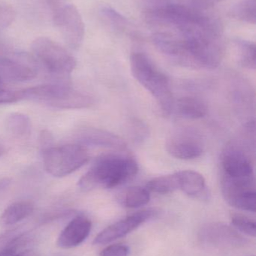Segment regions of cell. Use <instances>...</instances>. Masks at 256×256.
Instances as JSON below:
<instances>
[{"label": "cell", "instance_id": "1", "mask_svg": "<svg viewBox=\"0 0 256 256\" xmlns=\"http://www.w3.org/2000/svg\"><path fill=\"white\" fill-rule=\"evenodd\" d=\"M138 171V164L131 156L116 154L103 155L80 179L78 186L84 191L99 188L111 189L133 178Z\"/></svg>", "mask_w": 256, "mask_h": 256}, {"label": "cell", "instance_id": "2", "mask_svg": "<svg viewBox=\"0 0 256 256\" xmlns=\"http://www.w3.org/2000/svg\"><path fill=\"white\" fill-rule=\"evenodd\" d=\"M131 70L137 81L153 96L165 115L174 108V98L168 78L142 52L131 56Z\"/></svg>", "mask_w": 256, "mask_h": 256}, {"label": "cell", "instance_id": "3", "mask_svg": "<svg viewBox=\"0 0 256 256\" xmlns=\"http://www.w3.org/2000/svg\"><path fill=\"white\" fill-rule=\"evenodd\" d=\"M22 100H31L59 109H81L93 104L90 96L65 84H48L21 90Z\"/></svg>", "mask_w": 256, "mask_h": 256}, {"label": "cell", "instance_id": "4", "mask_svg": "<svg viewBox=\"0 0 256 256\" xmlns=\"http://www.w3.org/2000/svg\"><path fill=\"white\" fill-rule=\"evenodd\" d=\"M42 152L45 170L54 177L69 176L89 160L88 152L81 144L52 146Z\"/></svg>", "mask_w": 256, "mask_h": 256}, {"label": "cell", "instance_id": "5", "mask_svg": "<svg viewBox=\"0 0 256 256\" xmlns=\"http://www.w3.org/2000/svg\"><path fill=\"white\" fill-rule=\"evenodd\" d=\"M32 50L38 63L52 74L66 76L76 68L75 57L61 45L48 38H36L32 44Z\"/></svg>", "mask_w": 256, "mask_h": 256}, {"label": "cell", "instance_id": "6", "mask_svg": "<svg viewBox=\"0 0 256 256\" xmlns=\"http://www.w3.org/2000/svg\"><path fill=\"white\" fill-rule=\"evenodd\" d=\"M221 190L225 201L231 207L255 212L256 191L255 177L235 178L222 176Z\"/></svg>", "mask_w": 256, "mask_h": 256}, {"label": "cell", "instance_id": "7", "mask_svg": "<svg viewBox=\"0 0 256 256\" xmlns=\"http://www.w3.org/2000/svg\"><path fill=\"white\" fill-rule=\"evenodd\" d=\"M52 19L66 44L71 49H78L85 34V26L78 9L74 4H65L52 15Z\"/></svg>", "mask_w": 256, "mask_h": 256}, {"label": "cell", "instance_id": "8", "mask_svg": "<svg viewBox=\"0 0 256 256\" xmlns=\"http://www.w3.org/2000/svg\"><path fill=\"white\" fill-rule=\"evenodd\" d=\"M165 147L173 158L188 160L199 158L204 152V144L202 137L195 130L181 128L168 137Z\"/></svg>", "mask_w": 256, "mask_h": 256}, {"label": "cell", "instance_id": "9", "mask_svg": "<svg viewBox=\"0 0 256 256\" xmlns=\"http://www.w3.org/2000/svg\"><path fill=\"white\" fill-rule=\"evenodd\" d=\"M35 57L18 54L14 56L9 55L0 58V78L2 81L25 82L37 76Z\"/></svg>", "mask_w": 256, "mask_h": 256}, {"label": "cell", "instance_id": "10", "mask_svg": "<svg viewBox=\"0 0 256 256\" xmlns=\"http://www.w3.org/2000/svg\"><path fill=\"white\" fill-rule=\"evenodd\" d=\"M222 176L227 177L248 178L254 176L253 164L243 146L231 142L224 149L221 158Z\"/></svg>", "mask_w": 256, "mask_h": 256}, {"label": "cell", "instance_id": "11", "mask_svg": "<svg viewBox=\"0 0 256 256\" xmlns=\"http://www.w3.org/2000/svg\"><path fill=\"white\" fill-rule=\"evenodd\" d=\"M156 213V210L153 209L139 210L125 219L106 227L95 238L93 244H108L117 239L125 237L136 230L141 224L153 218Z\"/></svg>", "mask_w": 256, "mask_h": 256}, {"label": "cell", "instance_id": "12", "mask_svg": "<svg viewBox=\"0 0 256 256\" xmlns=\"http://www.w3.org/2000/svg\"><path fill=\"white\" fill-rule=\"evenodd\" d=\"M199 239L209 246L217 248H238L245 240L234 228L222 224H207L199 232Z\"/></svg>", "mask_w": 256, "mask_h": 256}, {"label": "cell", "instance_id": "13", "mask_svg": "<svg viewBox=\"0 0 256 256\" xmlns=\"http://www.w3.org/2000/svg\"><path fill=\"white\" fill-rule=\"evenodd\" d=\"M91 230L92 222L88 218L76 216L60 233L57 239V246L62 249L76 248L88 238Z\"/></svg>", "mask_w": 256, "mask_h": 256}, {"label": "cell", "instance_id": "14", "mask_svg": "<svg viewBox=\"0 0 256 256\" xmlns=\"http://www.w3.org/2000/svg\"><path fill=\"white\" fill-rule=\"evenodd\" d=\"M77 138L84 146L115 149H123L126 146L123 138L98 128L81 130L77 134Z\"/></svg>", "mask_w": 256, "mask_h": 256}, {"label": "cell", "instance_id": "15", "mask_svg": "<svg viewBox=\"0 0 256 256\" xmlns=\"http://www.w3.org/2000/svg\"><path fill=\"white\" fill-rule=\"evenodd\" d=\"M178 179L179 189L193 198H201L207 194L206 182L202 174L192 170L176 172Z\"/></svg>", "mask_w": 256, "mask_h": 256}, {"label": "cell", "instance_id": "16", "mask_svg": "<svg viewBox=\"0 0 256 256\" xmlns=\"http://www.w3.org/2000/svg\"><path fill=\"white\" fill-rule=\"evenodd\" d=\"M176 106L180 116L190 120L203 118L207 112L205 104L195 97L181 98L177 100Z\"/></svg>", "mask_w": 256, "mask_h": 256}, {"label": "cell", "instance_id": "17", "mask_svg": "<svg viewBox=\"0 0 256 256\" xmlns=\"http://www.w3.org/2000/svg\"><path fill=\"white\" fill-rule=\"evenodd\" d=\"M35 206L31 201L17 202L9 206L2 214L3 224L14 225L33 214Z\"/></svg>", "mask_w": 256, "mask_h": 256}, {"label": "cell", "instance_id": "18", "mask_svg": "<svg viewBox=\"0 0 256 256\" xmlns=\"http://www.w3.org/2000/svg\"><path fill=\"white\" fill-rule=\"evenodd\" d=\"M119 200L124 207L138 208L150 202V194L147 188L131 186L120 194Z\"/></svg>", "mask_w": 256, "mask_h": 256}, {"label": "cell", "instance_id": "19", "mask_svg": "<svg viewBox=\"0 0 256 256\" xmlns=\"http://www.w3.org/2000/svg\"><path fill=\"white\" fill-rule=\"evenodd\" d=\"M5 124L7 130L18 138L30 135L31 131V122L24 114H12L8 116Z\"/></svg>", "mask_w": 256, "mask_h": 256}, {"label": "cell", "instance_id": "20", "mask_svg": "<svg viewBox=\"0 0 256 256\" xmlns=\"http://www.w3.org/2000/svg\"><path fill=\"white\" fill-rule=\"evenodd\" d=\"M147 190L149 192L159 194H168L179 189L178 179L177 174L159 176L152 179L147 183Z\"/></svg>", "mask_w": 256, "mask_h": 256}, {"label": "cell", "instance_id": "21", "mask_svg": "<svg viewBox=\"0 0 256 256\" xmlns=\"http://www.w3.org/2000/svg\"><path fill=\"white\" fill-rule=\"evenodd\" d=\"M236 46L240 66L248 69H255V44L248 40H237Z\"/></svg>", "mask_w": 256, "mask_h": 256}, {"label": "cell", "instance_id": "22", "mask_svg": "<svg viewBox=\"0 0 256 256\" xmlns=\"http://www.w3.org/2000/svg\"><path fill=\"white\" fill-rule=\"evenodd\" d=\"M232 16L238 20L248 24H255V0H242L232 9Z\"/></svg>", "mask_w": 256, "mask_h": 256}, {"label": "cell", "instance_id": "23", "mask_svg": "<svg viewBox=\"0 0 256 256\" xmlns=\"http://www.w3.org/2000/svg\"><path fill=\"white\" fill-rule=\"evenodd\" d=\"M231 224L240 232L250 237H255V222L250 218L244 215L236 214L231 216Z\"/></svg>", "mask_w": 256, "mask_h": 256}, {"label": "cell", "instance_id": "24", "mask_svg": "<svg viewBox=\"0 0 256 256\" xmlns=\"http://www.w3.org/2000/svg\"><path fill=\"white\" fill-rule=\"evenodd\" d=\"M15 18V12L12 6L0 1V30L8 28Z\"/></svg>", "mask_w": 256, "mask_h": 256}, {"label": "cell", "instance_id": "25", "mask_svg": "<svg viewBox=\"0 0 256 256\" xmlns=\"http://www.w3.org/2000/svg\"><path fill=\"white\" fill-rule=\"evenodd\" d=\"M102 14L108 20L111 24L117 28H124L126 26L127 21L119 14L117 10H114L111 8L105 7L102 10Z\"/></svg>", "mask_w": 256, "mask_h": 256}, {"label": "cell", "instance_id": "26", "mask_svg": "<svg viewBox=\"0 0 256 256\" xmlns=\"http://www.w3.org/2000/svg\"><path fill=\"white\" fill-rule=\"evenodd\" d=\"M129 249L124 244H112L102 251L100 256H129Z\"/></svg>", "mask_w": 256, "mask_h": 256}, {"label": "cell", "instance_id": "27", "mask_svg": "<svg viewBox=\"0 0 256 256\" xmlns=\"http://www.w3.org/2000/svg\"><path fill=\"white\" fill-rule=\"evenodd\" d=\"M20 100H22L21 91H12L0 88V105L16 103Z\"/></svg>", "mask_w": 256, "mask_h": 256}, {"label": "cell", "instance_id": "28", "mask_svg": "<svg viewBox=\"0 0 256 256\" xmlns=\"http://www.w3.org/2000/svg\"><path fill=\"white\" fill-rule=\"evenodd\" d=\"M53 140H54V138H53L52 134L49 131H42L40 136V143L42 152L49 148L52 147Z\"/></svg>", "mask_w": 256, "mask_h": 256}, {"label": "cell", "instance_id": "29", "mask_svg": "<svg viewBox=\"0 0 256 256\" xmlns=\"http://www.w3.org/2000/svg\"><path fill=\"white\" fill-rule=\"evenodd\" d=\"M193 1L201 7H207L209 4H212L215 1H219V0H193Z\"/></svg>", "mask_w": 256, "mask_h": 256}, {"label": "cell", "instance_id": "30", "mask_svg": "<svg viewBox=\"0 0 256 256\" xmlns=\"http://www.w3.org/2000/svg\"><path fill=\"white\" fill-rule=\"evenodd\" d=\"M14 256H39L34 251L32 250H26L23 251V252H18L16 255Z\"/></svg>", "mask_w": 256, "mask_h": 256}, {"label": "cell", "instance_id": "31", "mask_svg": "<svg viewBox=\"0 0 256 256\" xmlns=\"http://www.w3.org/2000/svg\"><path fill=\"white\" fill-rule=\"evenodd\" d=\"M8 52H9V50H8V48H6V45L3 44V43L0 42V58L9 55Z\"/></svg>", "mask_w": 256, "mask_h": 256}, {"label": "cell", "instance_id": "32", "mask_svg": "<svg viewBox=\"0 0 256 256\" xmlns=\"http://www.w3.org/2000/svg\"><path fill=\"white\" fill-rule=\"evenodd\" d=\"M3 152H3V149L0 148V156H2V155H3Z\"/></svg>", "mask_w": 256, "mask_h": 256}, {"label": "cell", "instance_id": "33", "mask_svg": "<svg viewBox=\"0 0 256 256\" xmlns=\"http://www.w3.org/2000/svg\"><path fill=\"white\" fill-rule=\"evenodd\" d=\"M3 82V81H2L1 78H0V82Z\"/></svg>", "mask_w": 256, "mask_h": 256}]
</instances>
